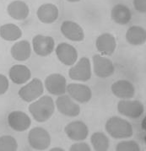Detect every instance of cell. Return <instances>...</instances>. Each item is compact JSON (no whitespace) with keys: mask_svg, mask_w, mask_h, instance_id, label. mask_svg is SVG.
Instances as JSON below:
<instances>
[{"mask_svg":"<svg viewBox=\"0 0 146 151\" xmlns=\"http://www.w3.org/2000/svg\"><path fill=\"white\" fill-rule=\"evenodd\" d=\"M55 110V105L52 97L42 96L29 106V111L33 118L38 122H45L51 118Z\"/></svg>","mask_w":146,"mask_h":151,"instance_id":"1","label":"cell"},{"mask_svg":"<svg viewBox=\"0 0 146 151\" xmlns=\"http://www.w3.org/2000/svg\"><path fill=\"white\" fill-rule=\"evenodd\" d=\"M106 131L111 137L117 139H128L133 136L131 123L119 116H111L106 123Z\"/></svg>","mask_w":146,"mask_h":151,"instance_id":"2","label":"cell"},{"mask_svg":"<svg viewBox=\"0 0 146 151\" xmlns=\"http://www.w3.org/2000/svg\"><path fill=\"white\" fill-rule=\"evenodd\" d=\"M28 142L31 147L37 150H45L51 145V136L43 127L32 128L28 134Z\"/></svg>","mask_w":146,"mask_h":151,"instance_id":"3","label":"cell"},{"mask_svg":"<svg viewBox=\"0 0 146 151\" xmlns=\"http://www.w3.org/2000/svg\"><path fill=\"white\" fill-rule=\"evenodd\" d=\"M44 92L42 82L41 79H33L27 85L23 86L19 91V96L26 102H31L37 100Z\"/></svg>","mask_w":146,"mask_h":151,"instance_id":"4","label":"cell"},{"mask_svg":"<svg viewBox=\"0 0 146 151\" xmlns=\"http://www.w3.org/2000/svg\"><path fill=\"white\" fill-rule=\"evenodd\" d=\"M91 62L87 58H80L78 63L68 71L70 79L76 81H88L91 78Z\"/></svg>","mask_w":146,"mask_h":151,"instance_id":"5","label":"cell"},{"mask_svg":"<svg viewBox=\"0 0 146 151\" xmlns=\"http://www.w3.org/2000/svg\"><path fill=\"white\" fill-rule=\"evenodd\" d=\"M117 111L122 115L135 119L143 115L145 106L139 101L122 100L117 104Z\"/></svg>","mask_w":146,"mask_h":151,"instance_id":"6","label":"cell"},{"mask_svg":"<svg viewBox=\"0 0 146 151\" xmlns=\"http://www.w3.org/2000/svg\"><path fill=\"white\" fill-rule=\"evenodd\" d=\"M32 46L36 54L41 57H47L54 51V39L52 36L37 35L33 37Z\"/></svg>","mask_w":146,"mask_h":151,"instance_id":"7","label":"cell"},{"mask_svg":"<svg viewBox=\"0 0 146 151\" xmlns=\"http://www.w3.org/2000/svg\"><path fill=\"white\" fill-rule=\"evenodd\" d=\"M93 65L94 72L100 78H108L115 71L112 61L101 55L96 54L93 56Z\"/></svg>","mask_w":146,"mask_h":151,"instance_id":"8","label":"cell"},{"mask_svg":"<svg viewBox=\"0 0 146 151\" xmlns=\"http://www.w3.org/2000/svg\"><path fill=\"white\" fill-rule=\"evenodd\" d=\"M45 87L50 94L62 96L66 93L67 81L60 73H53L45 79Z\"/></svg>","mask_w":146,"mask_h":151,"instance_id":"9","label":"cell"},{"mask_svg":"<svg viewBox=\"0 0 146 151\" xmlns=\"http://www.w3.org/2000/svg\"><path fill=\"white\" fill-rule=\"evenodd\" d=\"M56 106L62 115L74 117L79 115L80 107L68 95H62L56 101Z\"/></svg>","mask_w":146,"mask_h":151,"instance_id":"10","label":"cell"},{"mask_svg":"<svg viewBox=\"0 0 146 151\" xmlns=\"http://www.w3.org/2000/svg\"><path fill=\"white\" fill-rule=\"evenodd\" d=\"M8 124L16 132L26 131L31 125L30 116L20 111H14L8 116Z\"/></svg>","mask_w":146,"mask_h":151,"instance_id":"11","label":"cell"},{"mask_svg":"<svg viewBox=\"0 0 146 151\" xmlns=\"http://www.w3.org/2000/svg\"><path fill=\"white\" fill-rule=\"evenodd\" d=\"M56 55L58 60L66 66H72L78 59V52L75 47L66 42L60 43L56 47Z\"/></svg>","mask_w":146,"mask_h":151,"instance_id":"12","label":"cell"},{"mask_svg":"<svg viewBox=\"0 0 146 151\" xmlns=\"http://www.w3.org/2000/svg\"><path fill=\"white\" fill-rule=\"evenodd\" d=\"M68 96L79 103H87L91 101L92 92L89 86L82 84H69L66 87Z\"/></svg>","mask_w":146,"mask_h":151,"instance_id":"13","label":"cell"},{"mask_svg":"<svg viewBox=\"0 0 146 151\" xmlns=\"http://www.w3.org/2000/svg\"><path fill=\"white\" fill-rule=\"evenodd\" d=\"M65 133L71 140L83 141L88 137L89 128L84 122L74 121L65 127Z\"/></svg>","mask_w":146,"mask_h":151,"instance_id":"14","label":"cell"},{"mask_svg":"<svg viewBox=\"0 0 146 151\" xmlns=\"http://www.w3.org/2000/svg\"><path fill=\"white\" fill-rule=\"evenodd\" d=\"M60 30L62 34L70 41L82 42L85 39V33L82 27L73 21L65 20L63 22Z\"/></svg>","mask_w":146,"mask_h":151,"instance_id":"15","label":"cell"},{"mask_svg":"<svg viewBox=\"0 0 146 151\" xmlns=\"http://www.w3.org/2000/svg\"><path fill=\"white\" fill-rule=\"evenodd\" d=\"M96 47L102 55L113 54L117 47V42L114 36L110 33H103L99 36L96 41Z\"/></svg>","mask_w":146,"mask_h":151,"instance_id":"16","label":"cell"},{"mask_svg":"<svg viewBox=\"0 0 146 151\" xmlns=\"http://www.w3.org/2000/svg\"><path fill=\"white\" fill-rule=\"evenodd\" d=\"M111 89L116 97H118L122 100L131 99L135 94L134 86L128 80H118L111 85Z\"/></svg>","mask_w":146,"mask_h":151,"instance_id":"17","label":"cell"},{"mask_svg":"<svg viewBox=\"0 0 146 151\" xmlns=\"http://www.w3.org/2000/svg\"><path fill=\"white\" fill-rule=\"evenodd\" d=\"M58 9L53 4H45L39 7L37 15L39 20L44 24H52L58 18Z\"/></svg>","mask_w":146,"mask_h":151,"instance_id":"18","label":"cell"},{"mask_svg":"<svg viewBox=\"0 0 146 151\" xmlns=\"http://www.w3.org/2000/svg\"><path fill=\"white\" fill-rule=\"evenodd\" d=\"M7 12L11 18L16 20H23L29 16L30 9L24 2L16 0L8 5Z\"/></svg>","mask_w":146,"mask_h":151,"instance_id":"19","label":"cell"},{"mask_svg":"<svg viewBox=\"0 0 146 151\" xmlns=\"http://www.w3.org/2000/svg\"><path fill=\"white\" fill-rule=\"evenodd\" d=\"M9 76L13 83L16 85H22L31 79V72L26 66L16 64L9 69Z\"/></svg>","mask_w":146,"mask_h":151,"instance_id":"20","label":"cell"},{"mask_svg":"<svg viewBox=\"0 0 146 151\" xmlns=\"http://www.w3.org/2000/svg\"><path fill=\"white\" fill-rule=\"evenodd\" d=\"M31 54V44L28 41L23 40L15 42L11 47V56L14 60L24 62L27 60Z\"/></svg>","mask_w":146,"mask_h":151,"instance_id":"21","label":"cell"},{"mask_svg":"<svg viewBox=\"0 0 146 151\" xmlns=\"http://www.w3.org/2000/svg\"><path fill=\"white\" fill-rule=\"evenodd\" d=\"M111 17L115 23L124 25L130 22L132 14L128 7L118 4L112 8L111 11Z\"/></svg>","mask_w":146,"mask_h":151,"instance_id":"22","label":"cell"},{"mask_svg":"<svg viewBox=\"0 0 146 151\" xmlns=\"http://www.w3.org/2000/svg\"><path fill=\"white\" fill-rule=\"evenodd\" d=\"M126 39L129 44L133 46H140L145 43L146 31L145 28L133 25L128 28L126 33Z\"/></svg>","mask_w":146,"mask_h":151,"instance_id":"23","label":"cell"},{"mask_svg":"<svg viewBox=\"0 0 146 151\" xmlns=\"http://www.w3.org/2000/svg\"><path fill=\"white\" fill-rule=\"evenodd\" d=\"M0 36L8 42H14L22 36V30L14 24H5L0 26Z\"/></svg>","mask_w":146,"mask_h":151,"instance_id":"24","label":"cell"},{"mask_svg":"<svg viewBox=\"0 0 146 151\" xmlns=\"http://www.w3.org/2000/svg\"><path fill=\"white\" fill-rule=\"evenodd\" d=\"M91 142L94 150L106 151L109 149L110 141L107 136L103 133H94L91 137Z\"/></svg>","mask_w":146,"mask_h":151,"instance_id":"25","label":"cell"},{"mask_svg":"<svg viewBox=\"0 0 146 151\" xmlns=\"http://www.w3.org/2000/svg\"><path fill=\"white\" fill-rule=\"evenodd\" d=\"M18 144L14 138L9 135L0 137V151H16Z\"/></svg>","mask_w":146,"mask_h":151,"instance_id":"26","label":"cell"},{"mask_svg":"<svg viewBox=\"0 0 146 151\" xmlns=\"http://www.w3.org/2000/svg\"><path fill=\"white\" fill-rule=\"evenodd\" d=\"M140 150L139 144L134 140L120 142L116 147L117 151H140Z\"/></svg>","mask_w":146,"mask_h":151,"instance_id":"27","label":"cell"},{"mask_svg":"<svg viewBox=\"0 0 146 151\" xmlns=\"http://www.w3.org/2000/svg\"><path fill=\"white\" fill-rule=\"evenodd\" d=\"M9 83L8 78L4 74H0V96L6 93L9 89Z\"/></svg>","mask_w":146,"mask_h":151,"instance_id":"28","label":"cell"},{"mask_svg":"<svg viewBox=\"0 0 146 151\" xmlns=\"http://www.w3.org/2000/svg\"><path fill=\"white\" fill-rule=\"evenodd\" d=\"M70 151H91V149L90 147V145H87L86 143H76L73 144L70 148H69Z\"/></svg>","mask_w":146,"mask_h":151,"instance_id":"29","label":"cell"},{"mask_svg":"<svg viewBox=\"0 0 146 151\" xmlns=\"http://www.w3.org/2000/svg\"><path fill=\"white\" fill-rule=\"evenodd\" d=\"M134 9L140 13L146 12V0H134Z\"/></svg>","mask_w":146,"mask_h":151,"instance_id":"30","label":"cell"},{"mask_svg":"<svg viewBox=\"0 0 146 151\" xmlns=\"http://www.w3.org/2000/svg\"><path fill=\"white\" fill-rule=\"evenodd\" d=\"M57 150L63 151L64 150H63V149H61V148H53V149H52V150H51V151H57Z\"/></svg>","mask_w":146,"mask_h":151,"instance_id":"31","label":"cell"},{"mask_svg":"<svg viewBox=\"0 0 146 151\" xmlns=\"http://www.w3.org/2000/svg\"><path fill=\"white\" fill-rule=\"evenodd\" d=\"M142 128H143L144 130H145V117L144 118L143 122H142Z\"/></svg>","mask_w":146,"mask_h":151,"instance_id":"32","label":"cell"},{"mask_svg":"<svg viewBox=\"0 0 146 151\" xmlns=\"http://www.w3.org/2000/svg\"><path fill=\"white\" fill-rule=\"evenodd\" d=\"M68 2H71V3H75V2H79L80 0H67Z\"/></svg>","mask_w":146,"mask_h":151,"instance_id":"33","label":"cell"}]
</instances>
